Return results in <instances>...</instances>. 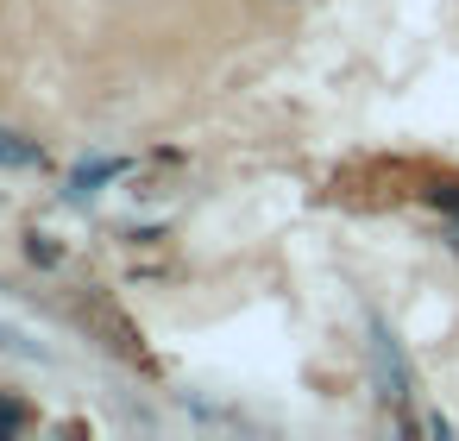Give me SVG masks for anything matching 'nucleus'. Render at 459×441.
Returning <instances> with one entry per match:
<instances>
[{
  "mask_svg": "<svg viewBox=\"0 0 459 441\" xmlns=\"http://www.w3.org/2000/svg\"><path fill=\"white\" fill-rule=\"evenodd\" d=\"M365 328H371V372H377V397L403 410V403L415 397V372H409V359H403L396 334L384 328V315H371ZM403 422H409V410H403Z\"/></svg>",
  "mask_w": 459,
  "mask_h": 441,
  "instance_id": "nucleus-1",
  "label": "nucleus"
},
{
  "mask_svg": "<svg viewBox=\"0 0 459 441\" xmlns=\"http://www.w3.org/2000/svg\"><path fill=\"white\" fill-rule=\"evenodd\" d=\"M440 240H446V252H453V259H459V215H453V221H446V234H440Z\"/></svg>",
  "mask_w": 459,
  "mask_h": 441,
  "instance_id": "nucleus-8",
  "label": "nucleus"
},
{
  "mask_svg": "<svg viewBox=\"0 0 459 441\" xmlns=\"http://www.w3.org/2000/svg\"><path fill=\"white\" fill-rule=\"evenodd\" d=\"M39 416H32V403L26 397H13V391H0V441H13V435H26Z\"/></svg>",
  "mask_w": 459,
  "mask_h": 441,
  "instance_id": "nucleus-5",
  "label": "nucleus"
},
{
  "mask_svg": "<svg viewBox=\"0 0 459 441\" xmlns=\"http://www.w3.org/2000/svg\"><path fill=\"white\" fill-rule=\"evenodd\" d=\"M126 171H133V158H126V152H101V158H82V164H76V171L64 177V202H76V208H82L89 196H101V190H108L114 177H126Z\"/></svg>",
  "mask_w": 459,
  "mask_h": 441,
  "instance_id": "nucleus-3",
  "label": "nucleus"
},
{
  "mask_svg": "<svg viewBox=\"0 0 459 441\" xmlns=\"http://www.w3.org/2000/svg\"><path fill=\"white\" fill-rule=\"evenodd\" d=\"M0 171H51V152L13 127H0Z\"/></svg>",
  "mask_w": 459,
  "mask_h": 441,
  "instance_id": "nucleus-4",
  "label": "nucleus"
},
{
  "mask_svg": "<svg viewBox=\"0 0 459 441\" xmlns=\"http://www.w3.org/2000/svg\"><path fill=\"white\" fill-rule=\"evenodd\" d=\"M82 322H95L101 334H108V347L120 353V359H133V366H152V353H145V340H139V328L108 303V296H82Z\"/></svg>",
  "mask_w": 459,
  "mask_h": 441,
  "instance_id": "nucleus-2",
  "label": "nucleus"
},
{
  "mask_svg": "<svg viewBox=\"0 0 459 441\" xmlns=\"http://www.w3.org/2000/svg\"><path fill=\"white\" fill-rule=\"evenodd\" d=\"M20 252H26V265H39V271H64V259H70V252L57 246V234H26Z\"/></svg>",
  "mask_w": 459,
  "mask_h": 441,
  "instance_id": "nucleus-6",
  "label": "nucleus"
},
{
  "mask_svg": "<svg viewBox=\"0 0 459 441\" xmlns=\"http://www.w3.org/2000/svg\"><path fill=\"white\" fill-rule=\"evenodd\" d=\"M421 202H428V208H440V215H459V183H428V190H421Z\"/></svg>",
  "mask_w": 459,
  "mask_h": 441,
  "instance_id": "nucleus-7",
  "label": "nucleus"
}]
</instances>
